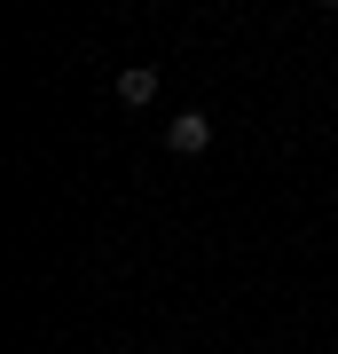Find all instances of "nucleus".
<instances>
[{"mask_svg":"<svg viewBox=\"0 0 338 354\" xmlns=\"http://www.w3.org/2000/svg\"><path fill=\"white\" fill-rule=\"evenodd\" d=\"M150 95H158V71L150 64H126L118 71V102H150Z\"/></svg>","mask_w":338,"mask_h":354,"instance_id":"2","label":"nucleus"},{"mask_svg":"<svg viewBox=\"0 0 338 354\" xmlns=\"http://www.w3.org/2000/svg\"><path fill=\"white\" fill-rule=\"evenodd\" d=\"M314 8H338V0H314Z\"/></svg>","mask_w":338,"mask_h":354,"instance_id":"3","label":"nucleus"},{"mask_svg":"<svg viewBox=\"0 0 338 354\" xmlns=\"http://www.w3.org/2000/svg\"><path fill=\"white\" fill-rule=\"evenodd\" d=\"M165 142H173V158H197L205 142H213V118H205V111H181L173 127H165Z\"/></svg>","mask_w":338,"mask_h":354,"instance_id":"1","label":"nucleus"}]
</instances>
